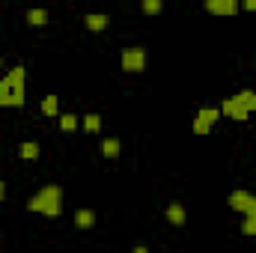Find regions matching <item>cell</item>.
<instances>
[{
    "mask_svg": "<svg viewBox=\"0 0 256 253\" xmlns=\"http://www.w3.org/2000/svg\"><path fill=\"white\" fill-rule=\"evenodd\" d=\"M27 102V68L15 66L0 78V108H24Z\"/></svg>",
    "mask_w": 256,
    "mask_h": 253,
    "instance_id": "cell-1",
    "label": "cell"
},
{
    "mask_svg": "<svg viewBox=\"0 0 256 253\" xmlns=\"http://www.w3.org/2000/svg\"><path fill=\"white\" fill-rule=\"evenodd\" d=\"M27 208L39 212V214H48V218H57L63 212V188L60 185H45L39 194H33L27 200Z\"/></svg>",
    "mask_w": 256,
    "mask_h": 253,
    "instance_id": "cell-2",
    "label": "cell"
},
{
    "mask_svg": "<svg viewBox=\"0 0 256 253\" xmlns=\"http://www.w3.org/2000/svg\"><path fill=\"white\" fill-rule=\"evenodd\" d=\"M254 110H256V92H250V90H242V92H236L232 98H226L220 104V116H230V120H248Z\"/></svg>",
    "mask_w": 256,
    "mask_h": 253,
    "instance_id": "cell-3",
    "label": "cell"
},
{
    "mask_svg": "<svg viewBox=\"0 0 256 253\" xmlns=\"http://www.w3.org/2000/svg\"><path fill=\"white\" fill-rule=\"evenodd\" d=\"M230 208L242 212L244 218H256V196L248 190H232L230 194Z\"/></svg>",
    "mask_w": 256,
    "mask_h": 253,
    "instance_id": "cell-4",
    "label": "cell"
},
{
    "mask_svg": "<svg viewBox=\"0 0 256 253\" xmlns=\"http://www.w3.org/2000/svg\"><path fill=\"white\" fill-rule=\"evenodd\" d=\"M220 120V108H200V114L194 116V134H208L212 126Z\"/></svg>",
    "mask_w": 256,
    "mask_h": 253,
    "instance_id": "cell-5",
    "label": "cell"
},
{
    "mask_svg": "<svg viewBox=\"0 0 256 253\" xmlns=\"http://www.w3.org/2000/svg\"><path fill=\"white\" fill-rule=\"evenodd\" d=\"M120 60H122V72H143L146 68V51L143 48H126Z\"/></svg>",
    "mask_w": 256,
    "mask_h": 253,
    "instance_id": "cell-6",
    "label": "cell"
},
{
    "mask_svg": "<svg viewBox=\"0 0 256 253\" xmlns=\"http://www.w3.org/2000/svg\"><path fill=\"white\" fill-rule=\"evenodd\" d=\"M202 6H206V12H212V15H220V18H232V15L238 12L242 0H206Z\"/></svg>",
    "mask_w": 256,
    "mask_h": 253,
    "instance_id": "cell-7",
    "label": "cell"
},
{
    "mask_svg": "<svg viewBox=\"0 0 256 253\" xmlns=\"http://www.w3.org/2000/svg\"><path fill=\"white\" fill-rule=\"evenodd\" d=\"M164 214H167V220H170L173 226H182V224H185V218H188V214H185V206H182V202H170Z\"/></svg>",
    "mask_w": 256,
    "mask_h": 253,
    "instance_id": "cell-8",
    "label": "cell"
},
{
    "mask_svg": "<svg viewBox=\"0 0 256 253\" xmlns=\"http://www.w3.org/2000/svg\"><path fill=\"white\" fill-rule=\"evenodd\" d=\"M84 21H86V27H90V30H104V27L110 24V18H108V15H102V12H90Z\"/></svg>",
    "mask_w": 256,
    "mask_h": 253,
    "instance_id": "cell-9",
    "label": "cell"
},
{
    "mask_svg": "<svg viewBox=\"0 0 256 253\" xmlns=\"http://www.w3.org/2000/svg\"><path fill=\"white\" fill-rule=\"evenodd\" d=\"M98 149H102V155H104V158H116L122 146H120V140H116V137H104Z\"/></svg>",
    "mask_w": 256,
    "mask_h": 253,
    "instance_id": "cell-10",
    "label": "cell"
},
{
    "mask_svg": "<svg viewBox=\"0 0 256 253\" xmlns=\"http://www.w3.org/2000/svg\"><path fill=\"white\" fill-rule=\"evenodd\" d=\"M74 224H78L80 230H90V226L96 224V214H92L90 208H78V212H74Z\"/></svg>",
    "mask_w": 256,
    "mask_h": 253,
    "instance_id": "cell-11",
    "label": "cell"
},
{
    "mask_svg": "<svg viewBox=\"0 0 256 253\" xmlns=\"http://www.w3.org/2000/svg\"><path fill=\"white\" fill-rule=\"evenodd\" d=\"M27 24H30V27L48 24V12H45V9H30V12H27Z\"/></svg>",
    "mask_w": 256,
    "mask_h": 253,
    "instance_id": "cell-12",
    "label": "cell"
},
{
    "mask_svg": "<svg viewBox=\"0 0 256 253\" xmlns=\"http://www.w3.org/2000/svg\"><path fill=\"white\" fill-rule=\"evenodd\" d=\"M57 110H60L57 96H54V92H51V96H45V98H42V114H45V116H57Z\"/></svg>",
    "mask_w": 256,
    "mask_h": 253,
    "instance_id": "cell-13",
    "label": "cell"
},
{
    "mask_svg": "<svg viewBox=\"0 0 256 253\" xmlns=\"http://www.w3.org/2000/svg\"><path fill=\"white\" fill-rule=\"evenodd\" d=\"M18 152H21V158H24V161H36V158H39V143L27 140V143H21V149H18Z\"/></svg>",
    "mask_w": 256,
    "mask_h": 253,
    "instance_id": "cell-14",
    "label": "cell"
},
{
    "mask_svg": "<svg viewBox=\"0 0 256 253\" xmlns=\"http://www.w3.org/2000/svg\"><path fill=\"white\" fill-rule=\"evenodd\" d=\"M84 128L92 131V134H98V131H102V116H98V114H86V116H84Z\"/></svg>",
    "mask_w": 256,
    "mask_h": 253,
    "instance_id": "cell-15",
    "label": "cell"
},
{
    "mask_svg": "<svg viewBox=\"0 0 256 253\" xmlns=\"http://www.w3.org/2000/svg\"><path fill=\"white\" fill-rule=\"evenodd\" d=\"M140 6H143V12H146V15H161V9H164V0H143Z\"/></svg>",
    "mask_w": 256,
    "mask_h": 253,
    "instance_id": "cell-16",
    "label": "cell"
},
{
    "mask_svg": "<svg viewBox=\"0 0 256 253\" xmlns=\"http://www.w3.org/2000/svg\"><path fill=\"white\" fill-rule=\"evenodd\" d=\"M60 128H63V131H74V128H78V116H74V114H63V116H60Z\"/></svg>",
    "mask_w": 256,
    "mask_h": 253,
    "instance_id": "cell-17",
    "label": "cell"
},
{
    "mask_svg": "<svg viewBox=\"0 0 256 253\" xmlns=\"http://www.w3.org/2000/svg\"><path fill=\"white\" fill-rule=\"evenodd\" d=\"M242 232H244V236H256V218H244Z\"/></svg>",
    "mask_w": 256,
    "mask_h": 253,
    "instance_id": "cell-18",
    "label": "cell"
},
{
    "mask_svg": "<svg viewBox=\"0 0 256 253\" xmlns=\"http://www.w3.org/2000/svg\"><path fill=\"white\" fill-rule=\"evenodd\" d=\"M242 6H244L248 12H256V0H242Z\"/></svg>",
    "mask_w": 256,
    "mask_h": 253,
    "instance_id": "cell-19",
    "label": "cell"
},
{
    "mask_svg": "<svg viewBox=\"0 0 256 253\" xmlns=\"http://www.w3.org/2000/svg\"><path fill=\"white\" fill-rule=\"evenodd\" d=\"M3 196H6V185L0 182V202H3Z\"/></svg>",
    "mask_w": 256,
    "mask_h": 253,
    "instance_id": "cell-20",
    "label": "cell"
}]
</instances>
